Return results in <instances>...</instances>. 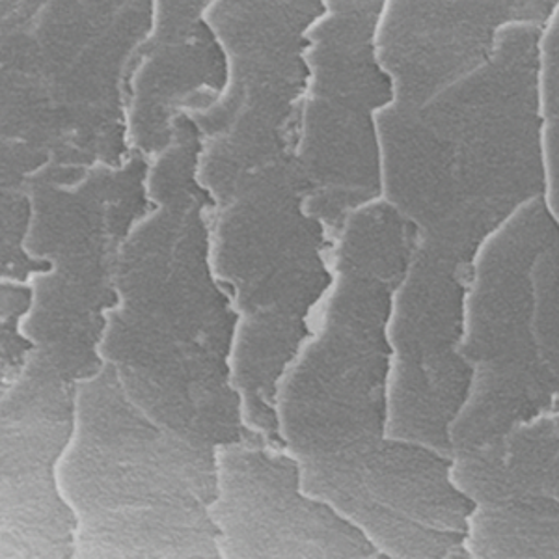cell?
<instances>
[{"mask_svg":"<svg viewBox=\"0 0 559 559\" xmlns=\"http://www.w3.org/2000/svg\"><path fill=\"white\" fill-rule=\"evenodd\" d=\"M453 477L476 503L516 496L559 502V403L492 444L453 457Z\"/></svg>","mask_w":559,"mask_h":559,"instance_id":"obj_4","label":"cell"},{"mask_svg":"<svg viewBox=\"0 0 559 559\" xmlns=\"http://www.w3.org/2000/svg\"><path fill=\"white\" fill-rule=\"evenodd\" d=\"M543 28L509 26L481 70L377 115L382 194L418 234L411 273L468 292L485 242L545 197Z\"/></svg>","mask_w":559,"mask_h":559,"instance_id":"obj_1","label":"cell"},{"mask_svg":"<svg viewBox=\"0 0 559 559\" xmlns=\"http://www.w3.org/2000/svg\"><path fill=\"white\" fill-rule=\"evenodd\" d=\"M545 2H547L548 7L554 8V10L559 7V0H545Z\"/></svg>","mask_w":559,"mask_h":559,"instance_id":"obj_7","label":"cell"},{"mask_svg":"<svg viewBox=\"0 0 559 559\" xmlns=\"http://www.w3.org/2000/svg\"><path fill=\"white\" fill-rule=\"evenodd\" d=\"M540 97L547 170L545 200L559 223V7L540 38Z\"/></svg>","mask_w":559,"mask_h":559,"instance_id":"obj_6","label":"cell"},{"mask_svg":"<svg viewBox=\"0 0 559 559\" xmlns=\"http://www.w3.org/2000/svg\"><path fill=\"white\" fill-rule=\"evenodd\" d=\"M552 13L545 0H386L379 57L395 103L426 105L481 70L506 28L545 26Z\"/></svg>","mask_w":559,"mask_h":559,"instance_id":"obj_3","label":"cell"},{"mask_svg":"<svg viewBox=\"0 0 559 559\" xmlns=\"http://www.w3.org/2000/svg\"><path fill=\"white\" fill-rule=\"evenodd\" d=\"M471 558L559 559V502L547 496H516L476 503L468 521Z\"/></svg>","mask_w":559,"mask_h":559,"instance_id":"obj_5","label":"cell"},{"mask_svg":"<svg viewBox=\"0 0 559 559\" xmlns=\"http://www.w3.org/2000/svg\"><path fill=\"white\" fill-rule=\"evenodd\" d=\"M459 355L471 386L450 427L453 457L559 403V223L545 197L516 211L477 255Z\"/></svg>","mask_w":559,"mask_h":559,"instance_id":"obj_2","label":"cell"}]
</instances>
